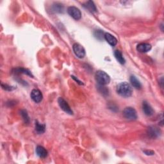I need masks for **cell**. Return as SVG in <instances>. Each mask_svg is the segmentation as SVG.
Returning a JSON list of instances; mask_svg holds the SVG:
<instances>
[{
	"mask_svg": "<svg viewBox=\"0 0 164 164\" xmlns=\"http://www.w3.org/2000/svg\"><path fill=\"white\" fill-rule=\"evenodd\" d=\"M116 91L118 94L124 98H129L132 94V88L127 82H122L117 85Z\"/></svg>",
	"mask_w": 164,
	"mask_h": 164,
	"instance_id": "6da1fadb",
	"label": "cell"
},
{
	"mask_svg": "<svg viewBox=\"0 0 164 164\" xmlns=\"http://www.w3.org/2000/svg\"><path fill=\"white\" fill-rule=\"evenodd\" d=\"M95 78L98 84L102 85H108L110 81V78L109 75L103 71H97L95 74Z\"/></svg>",
	"mask_w": 164,
	"mask_h": 164,
	"instance_id": "7a4b0ae2",
	"label": "cell"
},
{
	"mask_svg": "<svg viewBox=\"0 0 164 164\" xmlns=\"http://www.w3.org/2000/svg\"><path fill=\"white\" fill-rule=\"evenodd\" d=\"M124 117L129 120H135L137 119V114L134 108L132 107H126L123 110Z\"/></svg>",
	"mask_w": 164,
	"mask_h": 164,
	"instance_id": "3957f363",
	"label": "cell"
},
{
	"mask_svg": "<svg viewBox=\"0 0 164 164\" xmlns=\"http://www.w3.org/2000/svg\"><path fill=\"white\" fill-rule=\"evenodd\" d=\"M68 12L71 17L75 20H80L81 17V13L80 9L76 7H69L68 8Z\"/></svg>",
	"mask_w": 164,
	"mask_h": 164,
	"instance_id": "277c9868",
	"label": "cell"
},
{
	"mask_svg": "<svg viewBox=\"0 0 164 164\" xmlns=\"http://www.w3.org/2000/svg\"><path fill=\"white\" fill-rule=\"evenodd\" d=\"M58 103H59L60 107L61 108L62 110H63L68 114H73V112H72L68 102H67L65 99H63L62 98H59V99H58Z\"/></svg>",
	"mask_w": 164,
	"mask_h": 164,
	"instance_id": "5b68a950",
	"label": "cell"
},
{
	"mask_svg": "<svg viewBox=\"0 0 164 164\" xmlns=\"http://www.w3.org/2000/svg\"><path fill=\"white\" fill-rule=\"evenodd\" d=\"M72 48H73L74 54L77 57L80 58V59H83L85 56V50L84 48L80 44L75 43L74 44L73 46H72Z\"/></svg>",
	"mask_w": 164,
	"mask_h": 164,
	"instance_id": "8992f818",
	"label": "cell"
},
{
	"mask_svg": "<svg viewBox=\"0 0 164 164\" xmlns=\"http://www.w3.org/2000/svg\"><path fill=\"white\" fill-rule=\"evenodd\" d=\"M30 97H31L33 101L36 103H40L42 100V98H43L42 92L38 89L32 90L31 94H30Z\"/></svg>",
	"mask_w": 164,
	"mask_h": 164,
	"instance_id": "52a82bcc",
	"label": "cell"
},
{
	"mask_svg": "<svg viewBox=\"0 0 164 164\" xmlns=\"http://www.w3.org/2000/svg\"><path fill=\"white\" fill-rule=\"evenodd\" d=\"M136 50L141 53H146L151 50V45L148 43H141L137 45Z\"/></svg>",
	"mask_w": 164,
	"mask_h": 164,
	"instance_id": "ba28073f",
	"label": "cell"
},
{
	"mask_svg": "<svg viewBox=\"0 0 164 164\" xmlns=\"http://www.w3.org/2000/svg\"><path fill=\"white\" fill-rule=\"evenodd\" d=\"M104 38L108 43L111 45L112 46H115V45L117 44V40L114 36L112 35V34L109 33H106L104 36Z\"/></svg>",
	"mask_w": 164,
	"mask_h": 164,
	"instance_id": "9c48e42d",
	"label": "cell"
},
{
	"mask_svg": "<svg viewBox=\"0 0 164 164\" xmlns=\"http://www.w3.org/2000/svg\"><path fill=\"white\" fill-rule=\"evenodd\" d=\"M142 109H143L144 114L147 115V116H151V115L154 114V110L153 108H152L150 105L148 104L146 101H144L143 103H142Z\"/></svg>",
	"mask_w": 164,
	"mask_h": 164,
	"instance_id": "30bf717a",
	"label": "cell"
},
{
	"mask_svg": "<svg viewBox=\"0 0 164 164\" xmlns=\"http://www.w3.org/2000/svg\"><path fill=\"white\" fill-rule=\"evenodd\" d=\"M36 154L40 158H44L47 156L48 151L44 147L41 146V145H38L37 148H36Z\"/></svg>",
	"mask_w": 164,
	"mask_h": 164,
	"instance_id": "8fae6325",
	"label": "cell"
},
{
	"mask_svg": "<svg viewBox=\"0 0 164 164\" xmlns=\"http://www.w3.org/2000/svg\"><path fill=\"white\" fill-rule=\"evenodd\" d=\"M148 134L150 135L151 137H157L160 134V131L156 127H150L148 129Z\"/></svg>",
	"mask_w": 164,
	"mask_h": 164,
	"instance_id": "7c38bea8",
	"label": "cell"
},
{
	"mask_svg": "<svg viewBox=\"0 0 164 164\" xmlns=\"http://www.w3.org/2000/svg\"><path fill=\"white\" fill-rule=\"evenodd\" d=\"M83 7L87 10H89L90 12H95L97 11V8L95 4L92 1H88L85 3L83 4Z\"/></svg>",
	"mask_w": 164,
	"mask_h": 164,
	"instance_id": "4fadbf2b",
	"label": "cell"
},
{
	"mask_svg": "<svg viewBox=\"0 0 164 164\" xmlns=\"http://www.w3.org/2000/svg\"><path fill=\"white\" fill-rule=\"evenodd\" d=\"M130 82H131V84L132 85V86L133 87H135L136 89H141L142 85L141 82L139 81V80L136 78L135 76H132L130 77Z\"/></svg>",
	"mask_w": 164,
	"mask_h": 164,
	"instance_id": "5bb4252c",
	"label": "cell"
},
{
	"mask_svg": "<svg viewBox=\"0 0 164 164\" xmlns=\"http://www.w3.org/2000/svg\"><path fill=\"white\" fill-rule=\"evenodd\" d=\"M14 73L16 74H25L26 75H28L30 76L33 77L32 74V72H30L29 70L25 69V68H16L14 69Z\"/></svg>",
	"mask_w": 164,
	"mask_h": 164,
	"instance_id": "9a60e30c",
	"label": "cell"
},
{
	"mask_svg": "<svg viewBox=\"0 0 164 164\" xmlns=\"http://www.w3.org/2000/svg\"><path fill=\"white\" fill-rule=\"evenodd\" d=\"M114 56L115 57V59H117V61L119 62L121 64H124V63H125L126 60L123 57L122 53H121L120 51L115 50L114 51Z\"/></svg>",
	"mask_w": 164,
	"mask_h": 164,
	"instance_id": "2e32d148",
	"label": "cell"
},
{
	"mask_svg": "<svg viewBox=\"0 0 164 164\" xmlns=\"http://www.w3.org/2000/svg\"><path fill=\"white\" fill-rule=\"evenodd\" d=\"M35 127L36 132L39 133H43L45 132V126L44 124H41L40 123L38 122V121H35Z\"/></svg>",
	"mask_w": 164,
	"mask_h": 164,
	"instance_id": "e0dca14e",
	"label": "cell"
},
{
	"mask_svg": "<svg viewBox=\"0 0 164 164\" xmlns=\"http://www.w3.org/2000/svg\"><path fill=\"white\" fill-rule=\"evenodd\" d=\"M53 11L57 13H63V10H64V7L60 3H54L53 6Z\"/></svg>",
	"mask_w": 164,
	"mask_h": 164,
	"instance_id": "ac0fdd59",
	"label": "cell"
},
{
	"mask_svg": "<svg viewBox=\"0 0 164 164\" xmlns=\"http://www.w3.org/2000/svg\"><path fill=\"white\" fill-rule=\"evenodd\" d=\"M97 89L98 90L99 93L101 94L103 96H107L108 95V89L104 85L99 84L98 86L97 87Z\"/></svg>",
	"mask_w": 164,
	"mask_h": 164,
	"instance_id": "d6986e66",
	"label": "cell"
},
{
	"mask_svg": "<svg viewBox=\"0 0 164 164\" xmlns=\"http://www.w3.org/2000/svg\"><path fill=\"white\" fill-rule=\"evenodd\" d=\"M20 114L21 115V117H22L25 123L28 124L30 123V118L28 113H27V111L25 110H21L20 111Z\"/></svg>",
	"mask_w": 164,
	"mask_h": 164,
	"instance_id": "ffe728a7",
	"label": "cell"
},
{
	"mask_svg": "<svg viewBox=\"0 0 164 164\" xmlns=\"http://www.w3.org/2000/svg\"><path fill=\"white\" fill-rule=\"evenodd\" d=\"M95 37L99 39V40H101L103 39V37H104L105 35H103V32L102 30H96L94 33Z\"/></svg>",
	"mask_w": 164,
	"mask_h": 164,
	"instance_id": "44dd1931",
	"label": "cell"
},
{
	"mask_svg": "<svg viewBox=\"0 0 164 164\" xmlns=\"http://www.w3.org/2000/svg\"><path fill=\"white\" fill-rule=\"evenodd\" d=\"M1 87L3 89H5V90H8V91H11L15 89V87H12V86H9L7 84H1Z\"/></svg>",
	"mask_w": 164,
	"mask_h": 164,
	"instance_id": "7402d4cb",
	"label": "cell"
},
{
	"mask_svg": "<svg viewBox=\"0 0 164 164\" xmlns=\"http://www.w3.org/2000/svg\"><path fill=\"white\" fill-rule=\"evenodd\" d=\"M144 153L146 154V155H153L154 154V152L151 150H145L144 151Z\"/></svg>",
	"mask_w": 164,
	"mask_h": 164,
	"instance_id": "603a6c76",
	"label": "cell"
},
{
	"mask_svg": "<svg viewBox=\"0 0 164 164\" xmlns=\"http://www.w3.org/2000/svg\"><path fill=\"white\" fill-rule=\"evenodd\" d=\"M71 78H73L74 80L76 81L78 84L81 85H83V82L81 81L80 80H79L77 78H76L75 76H71Z\"/></svg>",
	"mask_w": 164,
	"mask_h": 164,
	"instance_id": "cb8c5ba5",
	"label": "cell"
}]
</instances>
